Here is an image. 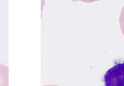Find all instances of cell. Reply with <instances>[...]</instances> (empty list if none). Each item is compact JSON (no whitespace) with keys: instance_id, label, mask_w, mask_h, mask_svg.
I'll return each mask as SVG.
<instances>
[{"instance_id":"obj_1","label":"cell","mask_w":124,"mask_h":86,"mask_svg":"<svg viewBox=\"0 0 124 86\" xmlns=\"http://www.w3.org/2000/svg\"><path fill=\"white\" fill-rule=\"evenodd\" d=\"M104 86H124V62H118L104 74Z\"/></svg>"},{"instance_id":"obj_2","label":"cell","mask_w":124,"mask_h":86,"mask_svg":"<svg viewBox=\"0 0 124 86\" xmlns=\"http://www.w3.org/2000/svg\"><path fill=\"white\" fill-rule=\"evenodd\" d=\"M0 86H9V68L0 63Z\"/></svg>"},{"instance_id":"obj_3","label":"cell","mask_w":124,"mask_h":86,"mask_svg":"<svg viewBox=\"0 0 124 86\" xmlns=\"http://www.w3.org/2000/svg\"><path fill=\"white\" fill-rule=\"evenodd\" d=\"M119 25H120V29H121V32L124 36V7L121 9V12H120V15H119Z\"/></svg>"},{"instance_id":"obj_4","label":"cell","mask_w":124,"mask_h":86,"mask_svg":"<svg viewBox=\"0 0 124 86\" xmlns=\"http://www.w3.org/2000/svg\"><path fill=\"white\" fill-rule=\"evenodd\" d=\"M45 86H58V85H45Z\"/></svg>"}]
</instances>
